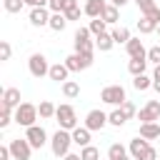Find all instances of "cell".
<instances>
[{
  "mask_svg": "<svg viewBox=\"0 0 160 160\" xmlns=\"http://www.w3.org/2000/svg\"><path fill=\"white\" fill-rule=\"evenodd\" d=\"M70 145H72V132L65 130V128H60V130L50 138V150H52L55 158H65V155L70 152Z\"/></svg>",
  "mask_w": 160,
  "mask_h": 160,
  "instance_id": "obj_1",
  "label": "cell"
},
{
  "mask_svg": "<svg viewBox=\"0 0 160 160\" xmlns=\"http://www.w3.org/2000/svg\"><path fill=\"white\" fill-rule=\"evenodd\" d=\"M38 115H40V112H38V105H32V102H20V105L15 108V122L22 125V128L35 125Z\"/></svg>",
  "mask_w": 160,
  "mask_h": 160,
  "instance_id": "obj_2",
  "label": "cell"
},
{
  "mask_svg": "<svg viewBox=\"0 0 160 160\" xmlns=\"http://www.w3.org/2000/svg\"><path fill=\"white\" fill-rule=\"evenodd\" d=\"M90 28H78L75 30V38H72V45H75V52H85V55H92L95 52V42L90 40Z\"/></svg>",
  "mask_w": 160,
  "mask_h": 160,
  "instance_id": "obj_3",
  "label": "cell"
},
{
  "mask_svg": "<svg viewBox=\"0 0 160 160\" xmlns=\"http://www.w3.org/2000/svg\"><path fill=\"white\" fill-rule=\"evenodd\" d=\"M55 118H58V122H60V128H65V130H75L78 128V115H75V108L72 105H58V110H55Z\"/></svg>",
  "mask_w": 160,
  "mask_h": 160,
  "instance_id": "obj_4",
  "label": "cell"
},
{
  "mask_svg": "<svg viewBox=\"0 0 160 160\" xmlns=\"http://www.w3.org/2000/svg\"><path fill=\"white\" fill-rule=\"evenodd\" d=\"M100 100L105 105H122L128 98H125V88L122 85H105L102 92H100Z\"/></svg>",
  "mask_w": 160,
  "mask_h": 160,
  "instance_id": "obj_5",
  "label": "cell"
},
{
  "mask_svg": "<svg viewBox=\"0 0 160 160\" xmlns=\"http://www.w3.org/2000/svg\"><path fill=\"white\" fill-rule=\"evenodd\" d=\"M8 145H10V152H12V160H30L32 145H30L28 138H15V140H10Z\"/></svg>",
  "mask_w": 160,
  "mask_h": 160,
  "instance_id": "obj_6",
  "label": "cell"
},
{
  "mask_svg": "<svg viewBox=\"0 0 160 160\" xmlns=\"http://www.w3.org/2000/svg\"><path fill=\"white\" fill-rule=\"evenodd\" d=\"M28 68H30V75L32 78H45L50 72V65H48V58L42 52H32L30 60H28Z\"/></svg>",
  "mask_w": 160,
  "mask_h": 160,
  "instance_id": "obj_7",
  "label": "cell"
},
{
  "mask_svg": "<svg viewBox=\"0 0 160 160\" xmlns=\"http://www.w3.org/2000/svg\"><path fill=\"white\" fill-rule=\"evenodd\" d=\"M65 65L70 72H80V70H88L92 65V55H85V52H72L65 58Z\"/></svg>",
  "mask_w": 160,
  "mask_h": 160,
  "instance_id": "obj_8",
  "label": "cell"
},
{
  "mask_svg": "<svg viewBox=\"0 0 160 160\" xmlns=\"http://www.w3.org/2000/svg\"><path fill=\"white\" fill-rule=\"evenodd\" d=\"M25 138L30 140V145L32 148H42L45 142H48V132H45V128L42 125H30V128H25Z\"/></svg>",
  "mask_w": 160,
  "mask_h": 160,
  "instance_id": "obj_9",
  "label": "cell"
},
{
  "mask_svg": "<svg viewBox=\"0 0 160 160\" xmlns=\"http://www.w3.org/2000/svg\"><path fill=\"white\" fill-rule=\"evenodd\" d=\"M140 122H158L160 120V100H148V105L138 112Z\"/></svg>",
  "mask_w": 160,
  "mask_h": 160,
  "instance_id": "obj_10",
  "label": "cell"
},
{
  "mask_svg": "<svg viewBox=\"0 0 160 160\" xmlns=\"http://www.w3.org/2000/svg\"><path fill=\"white\" fill-rule=\"evenodd\" d=\"M105 125H108V115L102 110H90L85 115V128L88 130H102Z\"/></svg>",
  "mask_w": 160,
  "mask_h": 160,
  "instance_id": "obj_11",
  "label": "cell"
},
{
  "mask_svg": "<svg viewBox=\"0 0 160 160\" xmlns=\"http://www.w3.org/2000/svg\"><path fill=\"white\" fill-rule=\"evenodd\" d=\"M148 148H150V142H148L142 135H138V138H132V140H130V148H128V152L132 155V160H142V155L148 152Z\"/></svg>",
  "mask_w": 160,
  "mask_h": 160,
  "instance_id": "obj_12",
  "label": "cell"
},
{
  "mask_svg": "<svg viewBox=\"0 0 160 160\" xmlns=\"http://www.w3.org/2000/svg\"><path fill=\"white\" fill-rule=\"evenodd\" d=\"M125 50H128L130 58H148V50H145V45H142L140 38H130L125 42Z\"/></svg>",
  "mask_w": 160,
  "mask_h": 160,
  "instance_id": "obj_13",
  "label": "cell"
},
{
  "mask_svg": "<svg viewBox=\"0 0 160 160\" xmlns=\"http://www.w3.org/2000/svg\"><path fill=\"white\" fill-rule=\"evenodd\" d=\"M48 22H50V12H48V8H32V10H30V25L42 28V25H48Z\"/></svg>",
  "mask_w": 160,
  "mask_h": 160,
  "instance_id": "obj_14",
  "label": "cell"
},
{
  "mask_svg": "<svg viewBox=\"0 0 160 160\" xmlns=\"http://www.w3.org/2000/svg\"><path fill=\"white\" fill-rule=\"evenodd\" d=\"M68 65L65 62H55V65H50V72H48V78L50 80H55V82H65L68 80Z\"/></svg>",
  "mask_w": 160,
  "mask_h": 160,
  "instance_id": "obj_15",
  "label": "cell"
},
{
  "mask_svg": "<svg viewBox=\"0 0 160 160\" xmlns=\"http://www.w3.org/2000/svg\"><path fill=\"white\" fill-rule=\"evenodd\" d=\"M2 105H8V108H18L20 105V90L18 88H5L2 90Z\"/></svg>",
  "mask_w": 160,
  "mask_h": 160,
  "instance_id": "obj_16",
  "label": "cell"
},
{
  "mask_svg": "<svg viewBox=\"0 0 160 160\" xmlns=\"http://www.w3.org/2000/svg\"><path fill=\"white\" fill-rule=\"evenodd\" d=\"M102 10H105V0H88L85 8H82V12H85L88 18H100Z\"/></svg>",
  "mask_w": 160,
  "mask_h": 160,
  "instance_id": "obj_17",
  "label": "cell"
},
{
  "mask_svg": "<svg viewBox=\"0 0 160 160\" xmlns=\"http://www.w3.org/2000/svg\"><path fill=\"white\" fill-rule=\"evenodd\" d=\"M140 135H142L145 140L160 138V122H140Z\"/></svg>",
  "mask_w": 160,
  "mask_h": 160,
  "instance_id": "obj_18",
  "label": "cell"
},
{
  "mask_svg": "<svg viewBox=\"0 0 160 160\" xmlns=\"http://www.w3.org/2000/svg\"><path fill=\"white\" fill-rule=\"evenodd\" d=\"M70 132H72V142H75V145H80V148L90 145V132H92V130H88L85 125H82V128H75V130H70Z\"/></svg>",
  "mask_w": 160,
  "mask_h": 160,
  "instance_id": "obj_19",
  "label": "cell"
},
{
  "mask_svg": "<svg viewBox=\"0 0 160 160\" xmlns=\"http://www.w3.org/2000/svg\"><path fill=\"white\" fill-rule=\"evenodd\" d=\"M65 25H68V18H65V12H52V15H50V22H48V28H50V30H55V32H62V30H65Z\"/></svg>",
  "mask_w": 160,
  "mask_h": 160,
  "instance_id": "obj_20",
  "label": "cell"
},
{
  "mask_svg": "<svg viewBox=\"0 0 160 160\" xmlns=\"http://www.w3.org/2000/svg\"><path fill=\"white\" fill-rule=\"evenodd\" d=\"M145 68H148V58H130V62H128V70H130L132 78L135 75H142Z\"/></svg>",
  "mask_w": 160,
  "mask_h": 160,
  "instance_id": "obj_21",
  "label": "cell"
},
{
  "mask_svg": "<svg viewBox=\"0 0 160 160\" xmlns=\"http://www.w3.org/2000/svg\"><path fill=\"white\" fill-rule=\"evenodd\" d=\"M48 8L52 12H68L70 8H78V0H50Z\"/></svg>",
  "mask_w": 160,
  "mask_h": 160,
  "instance_id": "obj_22",
  "label": "cell"
},
{
  "mask_svg": "<svg viewBox=\"0 0 160 160\" xmlns=\"http://www.w3.org/2000/svg\"><path fill=\"white\" fill-rule=\"evenodd\" d=\"M112 45H115V40H112V35H110V32H102V35H98V38H95V48H100V52L112 50Z\"/></svg>",
  "mask_w": 160,
  "mask_h": 160,
  "instance_id": "obj_23",
  "label": "cell"
},
{
  "mask_svg": "<svg viewBox=\"0 0 160 160\" xmlns=\"http://www.w3.org/2000/svg\"><path fill=\"white\" fill-rule=\"evenodd\" d=\"M138 30H140L142 35H148V32H152V30H158V22H155L152 18H148V15H142V18L138 20Z\"/></svg>",
  "mask_w": 160,
  "mask_h": 160,
  "instance_id": "obj_24",
  "label": "cell"
},
{
  "mask_svg": "<svg viewBox=\"0 0 160 160\" xmlns=\"http://www.w3.org/2000/svg\"><path fill=\"white\" fill-rule=\"evenodd\" d=\"M132 88H135L138 92H142V90L152 88V78H148L145 72H142V75H135V78H132Z\"/></svg>",
  "mask_w": 160,
  "mask_h": 160,
  "instance_id": "obj_25",
  "label": "cell"
},
{
  "mask_svg": "<svg viewBox=\"0 0 160 160\" xmlns=\"http://www.w3.org/2000/svg\"><path fill=\"white\" fill-rule=\"evenodd\" d=\"M55 110H58V108H55L50 100H42V102L38 105V112H40V118H42V120H48V118H55Z\"/></svg>",
  "mask_w": 160,
  "mask_h": 160,
  "instance_id": "obj_26",
  "label": "cell"
},
{
  "mask_svg": "<svg viewBox=\"0 0 160 160\" xmlns=\"http://www.w3.org/2000/svg\"><path fill=\"white\" fill-rule=\"evenodd\" d=\"M100 18H102L108 25H115V22H118V8H115L112 2H110V5H105V10H102V15H100Z\"/></svg>",
  "mask_w": 160,
  "mask_h": 160,
  "instance_id": "obj_27",
  "label": "cell"
},
{
  "mask_svg": "<svg viewBox=\"0 0 160 160\" xmlns=\"http://www.w3.org/2000/svg\"><path fill=\"white\" fill-rule=\"evenodd\" d=\"M88 28H90V32H92L95 38H98V35H102V32H108V30H105V28H108V22H105L102 18H92Z\"/></svg>",
  "mask_w": 160,
  "mask_h": 160,
  "instance_id": "obj_28",
  "label": "cell"
},
{
  "mask_svg": "<svg viewBox=\"0 0 160 160\" xmlns=\"http://www.w3.org/2000/svg\"><path fill=\"white\" fill-rule=\"evenodd\" d=\"M62 95H65V98H78V95H80V85H78L75 80H65V82H62Z\"/></svg>",
  "mask_w": 160,
  "mask_h": 160,
  "instance_id": "obj_29",
  "label": "cell"
},
{
  "mask_svg": "<svg viewBox=\"0 0 160 160\" xmlns=\"http://www.w3.org/2000/svg\"><path fill=\"white\" fill-rule=\"evenodd\" d=\"M125 120H128V118H125V112H122L120 108H115V110L108 115V122H110V125H115V128H122V125H125Z\"/></svg>",
  "mask_w": 160,
  "mask_h": 160,
  "instance_id": "obj_30",
  "label": "cell"
},
{
  "mask_svg": "<svg viewBox=\"0 0 160 160\" xmlns=\"http://www.w3.org/2000/svg\"><path fill=\"white\" fill-rule=\"evenodd\" d=\"M128 155V150H125V145H120V142H112L110 148H108V158L110 160H120V158H125Z\"/></svg>",
  "mask_w": 160,
  "mask_h": 160,
  "instance_id": "obj_31",
  "label": "cell"
},
{
  "mask_svg": "<svg viewBox=\"0 0 160 160\" xmlns=\"http://www.w3.org/2000/svg\"><path fill=\"white\" fill-rule=\"evenodd\" d=\"M110 35H112V40H115V42H118V45H120V42H128V40H130V38H132V35H130V30H128V28H115V30H112V32H110Z\"/></svg>",
  "mask_w": 160,
  "mask_h": 160,
  "instance_id": "obj_32",
  "label": "cell"
},
{
  "mask_svg": "<svg viewBox=\"0 0 160 160\" xmlns=\"http://www.w3.org/2000/svg\"><path fill=\"white\" fill-rule=\"evenodd\" d=\"M80 158H82V160H100V150H98L95 145H85V148L80 150Z\"/></svg>",
  "mask_w": 160,
  "mask_h": 160,
  "instance_id": "obj_33",
  "label": "cell"
},
{
  "mask_svg": "<svg viewBox=\"0 0 160 160\" xmlns=\"http://www.w3.org/2000/svg\"><path fill=\"white\" fill-rule=\"evenodd\" d=\"M12 120H15V115H12V108L2 105V112H0V128H8Z\"/></svg>",
  "mask_w": 160,
  "mask_h": 160,
  "instance_id": "obj_34",
  "label": "cell"
},
{
  "mask_svg": "<svg viewBox=\"0 0 160 160\" xmlns=\"http://www.w3.org/2000/svg\"><path fill=\"white\" fill-rule=\"evenodd\" d=\"M2 5H5L8 12H20L22 5H25V0H2Z\"/></svg>",
  "mask_w": 160,
  "mask_h": 160,
  "instance_id": "obj_35",
  "label": "cell"
},
{
  "mask_svg": "<svg viewBox=\"0 0 160 160\" xmlns=\"http://www.w3.org/2000/svg\"><path fill=\"white\" fill-rule=\"evenodd\" d=\"M10 55H12L10 42H8V40H0V60H10Z\"/></svg>",
  "mask_w": 160,
  "mask_h": 160,
  "instance_id": "obj_36",
  "label": "cell"
},
{
  "mask_svg": "<svg viewBox=\"0 0 160 160\" xmlns=\"http://www.w3.org/2000/svg\"><path fill=\"white\" fill-rule=\"evenodd\" d=\"M120 110H122V112H125V118H128V120H130V118H135V115H138V110H135V105H132V102H130V100H125V102H122V105H120Z\"/></svg>",
  "mask_w": 160,
  "mask_h": 160,
  "instance_id": "obj_37",
  "label": "cell"
},
{
  "mask_svg": "<svg viewBox=\"0 0 160 160\" xmlns=\"http://www.w3.org/2000/svg\"><path fill=\"white\" fill-rule=\"evenodd\" d=\"M148 62H155V65H160V45H152V48L148 50Z\"/></svg>",
  "mask_w": 160,
  "mask_h": 160,
  "instance_id": "obj_38",
  "label": "cell"
},
{
  "mask_svg": "<svg viewBox=\"0 0 160 160\" xmlns=\"http://www.w3.org/2000/svg\"><path fill=\"white\" fill-rule=\"evenodd\" d=\"M135 5L140 8V12L145 15V12H150L152 8H155V0H135Z\"/></svg>",
  "mask_w": 160,
  "mask_h": 160,
  "instance_id": "obj_39",
  "label": "cell"
},
{
  "mask_svg": "<svg viewBox=\"0 0 160 160\" xmlns=\"http://www.w3.org/2000/svg\"><path fill=\"white\" fill-rule=\"evenodd\" d=\"M152 88L160 92V65H155V70H152Z\"/></svg>",
  "mask_w": 160,
  "mask_h": 160,
  "instance_id": "obj_40",
  "label": "cell"
},
{
  "mask_svg": "<svg viewBox=\"0 0 160 160\" xmlns=\"http://www.w3.org/2000/svg\"><path fill=\"white\" fill-rule=\"evenodd\" d=\"M65 18H68V22H70V20H80V8H70V10L65 12Z\"/></svg>",
  "mask_w": 160,
  "mask_h": 160,
  "instance_id": "obj_41",
  "label": "cell"
},
{
  "mask_svg": "<svg viewBox=\"0 0 160 160\" xmlns=\"http://www.w3.org/2000/svg\"><path fill=\"white\" fill-rule=\"evenodd\" d=\"M48 2L50 0H25V5H30V8H48Z\"/></svg>",
  "mask_w": 160,
  "mask_h": 160,
  "instance_id": "obj_42",
  "label": "cell"
},
{
  "mask_svg": "<svg viewBox=\"0 0 160 160\" xmlns=\"http://www.w3.org/2000/svg\"><path fill=\"white\" fill-rule=\"evenodd\" d=\"M145 15H148V18H152V20H155V22L160 25V8H158V5H155V8L150 10V12H145Z\"/></svg>",
  "mask_w": 160,
  "mask_h": 160,
  "instance_id": "obj_43",
  "label": "cell"
},
{
  "mask_svg": "<svg viewBox=\"0 0 160 160\" xmlns=\"http://www.w3.org/2000/svg\"><path fill=\"white\" fill-rule=\"evenodd\" d=\"M142 160H158V150H155V148L150 145V148H148V152L142 155Z\"/></svg>",
  "mask_w": 160,
  "mask_h": 160,
  "instance_id": "obj_44",
  "label": "cell"
},
{
  "mask_svg": "<svg viewBox=\"0 0 160 160\" xmlns=\"http://www.w3.org/2000/svg\"><path fill=\"white\" fill-rule=\"evenodd\" d=\"M10 158H12V152H10V145L0 148V160H10Z\"/></svg>",
  "mask_w": 160,
  "mask_h": 160,
  "instance_id": "obj_45",
  "label": "cell"
},
{
  "mask_svg": "<svg viewBox=\"0 0 160 160\" xmlns=\"http://www.w3.org/2000/svg\"><path fill=\"white\" fill-rule=\"evenodd\" d=\"M62 160H82V158H80V155H75V152H68Z\"/></svg>",
  "mask_w": 160,
  "mask_h": 160,
  "instance_id": "obj_46",
  "label": "cell"
},
{
  "mask_svg": "<svg viewBox=\"0 0 160 160\" xmlns=\"http://www.w3.org/2000/svg\"><path fill=\"white\" fill-rule=\"evenodd\" d=\"M115 8H122V5H128V0H110Z\"/></svg>",
  "mask_w": 160,
  "mask_h": 160,
  "instance_id": "obj_47",
  "label": "cell"
},
{
  "mask_svg": "<svg viewBox=\"0 0 160 160\" xmlns=\"http://www.w3.org/2000/svg\"><path fill=\"white\" fill-rule=\"evenodd\" d=\"M120 160H132V155H125V158H120Z\"/></svg>",
  "mask_w": 160,
  "mask_h": 160,
  "instance_id": "obj_48",
  "label": "cell"
},
{
  "mask_svg": "<svg viewBox=\"0 0 160 160\" xmlns=\"http://www.w3.org/2000/svg\"><path fill=\"white\" fill-rule=\"evenodd\" d=\"M158 35H160V25H158Z\"/></svg>",
  "mask_w": 160,
  "mask_h": 160,
  "instance_id": "obj_49",
  "label": "cell"
},
{
  "mask_svg": "<svg viewBox=\"0 0 160 160\" xmlns=\"http://www.w3.org/2000/svg\"><path fill=\"white\" fill-rule=\"evenodd\" d=\"M158 160H160V158H158Z\"/></svg>",
  "mask_w": 160,
  "mask_h": 160,
  "instance_id": "obj_50",
  "label": "cell"
},
{
  "mask_svg": "<svg viewBox=\"0 0 160 160\" xmlns=\"http://www.w3.org/2000/svg\"><path fill=\"white\" fill-rule=\"evenodd\" d=\"M108 160H110V158H108Z\"/></svg>",
  "mask_w": 160,
  "mask_h": 160,
  "instance_id": "obj_51",
  "label": "cell"
}]
</instances>
